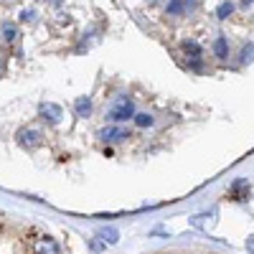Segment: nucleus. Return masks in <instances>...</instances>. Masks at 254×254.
Instances as JSON below:
<instances>
[{
  "label": "nucleus",
  "instance_id": "obj_10",
  "mask_svg": "<svg viewBox=\"0 0 254 254\" xmlns=\"http://www.w3.org/2000/svg\"><path fill=\"white\" fill-rule=\"evenodd\" d=\"M190 224H193L196 229H201V231H211V229H214V224H216V214H201V216H193V219H190Z\"/></svg>",
  "mask_w": 254,
  "mask_h": 254
},
{
  "label": "nucleus",
  "instance_id": "obj_1",
  "mask_svg": "<svg viewBox=\"0 0 254 254\" xmlns=\"http://www.w3.org/2000/svg\"><path fill=\"white\" fill-rule=\"evenodd\" d=\"M132 117H135V104H132V99H127V97H120L110 107V112H107V120L112 125L127 122V120H132Z\"/></svg>",
  "mask_w": 254,
  "mask_h": 254
},
{
  "label": "nucleus",
  "instance_id": "obj_15",
  "mask_svg": "<svg viewBox=\"0 0 254 254\" xmlns=\"http://www.w3.org/2000/svg\"><path fill=\"white\" fill-rule=\"evenodd\" d=\"M3 38L8 41V44H13V41L18 38V28L13 23H3Z\"/></svg>",
  "mask_w": 254,
  "mask_h": 254
},
{
  "label": "nucleus",
  "instance_id": "obj_9",
  "mask_svg": "<svg viewBox=\"0 0 254 254\" xmlns=\"http://www.w3.org/2000/svg\"><path fill=\"white\" fill-rule=\"evenodd\" d=\"M92 110H94L92 97H79V99L74 102V112H76V117H81V120H87V117L92 115Z\"/></svg>",
  "mask_w": 254,
  "mask_h": 254
},
{
  "label": "nucleus",
  "instance_id": "obj_17",
  "mask_svg": "<svg viewBox=\"0 0 254 254\" xmlns=\"http://www.w3.org/2000/svg\"><path fill=\"white\" fill-rule=\"evenodd\" d=\"M254 59V46H244L242 51V61H252Z\"/></svg>",
  "mask_w": 254,
  "mask_h": 254
},
{
  "label": "nucleus",
  "instance_id": "obj_2",
  "mask_svg": "<svg viewBox=\"0 0 254 254\" xmlns=\"http://www.w3.org/2000/svg\"><path fill=\"white\" fill-rule=\"evenodd\" d=\"M28 254H61V247L49 234H36L28 242Z\"/></svg>",
  "mask_w": 254,
  "mask_h": 254
},
{
  "label": "nucleus",
  "instance_id": "obj_5",
  "mask_svg": "<svg viewBox=\"0 0 254 254\" xmlns=\"http://www.w3.org/2000/svg\"><path fill=\"white\" fill-rule=\"evenodd\" d=\"M38 115H41V120L49 122V125H59L61 117H64L61 107H59V104H54V102H44V104H41V107H38Z\"/></svg>",
  "mask_w": 254,
  "mask_h": 254
},
{
  "label": "nucleus",
  "instance_id": "obj_12",
  "mask_svg": "<svg viewBox=\"0 0 254 254\" xmlns=\"http://www.w3.org/2000/svg\"><path fill=\"white\" fill-rule=\"evenodd\" d=\"M99 239H102L104 244H117V239H120V231H117V229H112V226H107V229H99Z\"/></svg>",
  "mask_w": 254,
  "mask_h": 254
},
{
  "label": "nucleus",
  "instance_id": "obj_6",
  "mask_svg": "<svg viewBox=\"0 0 254 254\" xmlns=\"http://www.w3.org/2000/svg\"><path fill=\"white\" fill-rule=\"evenodd\" d=\"M193 8H196V0H171L165 5V15H186Z\"/></svg>",
  "mask_w": 254,
  "mask_h": 254
},
{
  "label": "nucleus",
  "instance_id": "obj_13",
  "mask_svg": "<svg viewBox=\"0 0 254 254\" xmlns=\"http://www.w3.org/2000/svg\"><path fill=\"white\" fill-rule=\"evenodd\" d=\"M132 120H135L137 127H153V125H155V117L147 115V112H140V115H135Z\"/></svg>",
  "mask_w": 254,
  "mask_h": 254
},
{
  "label": "nucleus",
  "instance_id": "obj_21",
  "mask_svg": "<svg viewBox=\"0 0 254 254\" xmlns=\"http://www.w3.org/2000/svg\"><path fill=\"white\" fill-rule=\"evenodd\" d=\"M51 3H54V5H59V3H61V0H51Z\"/></svg>",
  "mask_w": 254,
  "mask_h": 254
},
{
  "label": "nucleus",
  "instance_id": "obj_20",
  "mask_svg": "<svg viewBox=\"0 0 254 254\" xmlns=\"http://www.w3.org/2000/svg\"><path fill=\"white\" fill-rule=\"evenodd\" d=\"M242 3H244V5H249V3H254V0H242Z\"/></svg>",
  "mask_w": 254,
  "mask_h": 254
},
{
  "label": "nucleus",
  "instance_id": "obj_11",
  "mask_svg": "<svg viewBox=\"0 0 254 254\" xmlns=\"http://www.w3.org/2000/svg\"><path fill=\"white\" fill-rule=\"evenodd\" d=\"M214 54H216V59H226L229 56V41L224 38V36H216V41H214Z\"/></svg>",
  "mask_w": 254,
  "mask_h": 254
},
{
  "label": "nucleus",
  "instance_id": "obj_14",
  "mask_svg": "<svg viewBox=\"0 0 254 254\" xmlns=\"http://www.w3.org/2000/svg\"><path fill=\"white\" fill-rule=\"evenodd\" d=\"M231 13H234V3H231V0H224V3L216 8V18H221V20L229 18Z\"/></svg>",
  "mask_w": 254,
  "mask_h": 254
},
{
  "label": "nucleus",
  "instance_id": "obj_19",
  "mask_svg": "<svg viewBox=\"0 0 254 254\" xmlns=\"http://www.w3.org/2000/svg\"><path fill=\"white\" fill-rule=\"evenodd\" d=\"M247 249H249V254H254V237H249V242H247Z\"/></svg>",
  "mask_w": 254,
  "mask_h": 254
},
{
  "label": "nucleus",
  "instance_id": "obj_16",
  "mask_svg": "<svg viewBox=\"0 0 254 254\" xmlns=\"http://www.w3.org/2000/svg\"><path fill=\"white\" fill-rule=\"evenodd\" d=\"M20 20H23V23H33V20H36V10L33 8H23V10H20Z\"/></svg>",
  "mask_w": 254,
  "mask_h": 254
},
{
  "label": "nucleus",
  "instance_id": "obj_8",
  "mask_svg": "<svg viewBox=\"0 0 254 254\" xmlns=\"http://www.w3.org/2000/svg\"><path fill=\"white\" fill-rule=\"evenodd\" d=\"M249 193H252V190H249V183L247 181H234V183H231V188H229V198L231 201H247Z\"/></svg>",
  "mask_w": 254,
  "mask_h": 254
},
{
  "label": "nucleus",
  "instance_id": "obj_7",
  "mask_svg": "<svg viewBox=\"0 0 254 254\" xmlns=\"http://www.w3.org/2000/svg\"><path fill=\"white\" fill-rule=\"evenodd\" d=\"M181 51L188 56V61H201L203 59V49H201L198 41H193V38H186L181 44Z\"/></svg>",
  "mask_w": 254,
  "mask_h": 254
},
{
  "label": "nucleus",
  "instance_id": "obj_4",
  "mask_svg": "<svg viewBox=\"0 0 254 254\" xmlns=\"http://www.w3.org/2000/svg\"><path fill=\"white\" fill-rule=\"evenodd\" d=\"M97 137L102 140V142H125L127 137H130V132L125 130V127H102V130L97 132Z\"/></svg>",
  "mask_w": 254,
  "mask_h": 254
},
{
  "label": "nucleus",
  "instance_id": "obj_3",
  "mask_svg": "<svg viewBox=\"0 0 254 254\" xmlns=\"http://www.w3.org/2000/svg\"><path fill=\"white\" fill-rule=\"evenodd\" d=\"M18 145L26 147V150H33V147H38L41 142H44V135H41L38 130H33V127H23V130H18Z\"/></svg>",
  "mask_w": 254,
  "mask_h": 254
},
{
  "label": "nucleus",
  "instance_id": "obj_18",
  "mask_svg": "<svg viewBox=\"0 0 254 254\" xmlns=\"http://www.w3.org/2000/svg\"><path fill=\"white\" fill-rule=\"evenodd\" d=\"M89 247H92V252H99V249H102V247H104V242H92V244H89Z\"/></svg>",
  "mask_w": 254,
  "mask_h": 254
}]
</instances>
